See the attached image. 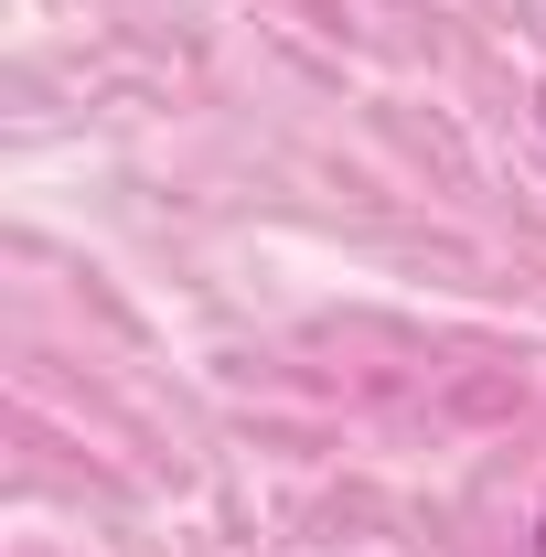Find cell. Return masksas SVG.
I'll list each match as a JSON object with an SVG mask.
<instances>
[{"instance_id":"1","label":"cell","mask_w":546,"mask_h":557,"mask_svg":"<svg viewBox=\"0 0 546 557\" xmlns=\"http://www.w3.org/2000/svg\"><path fill=\"white\" fill-rule=\"evenodd\" d=\"M536 557H546V536H536Z\"/></svg>"}]
</instances>
